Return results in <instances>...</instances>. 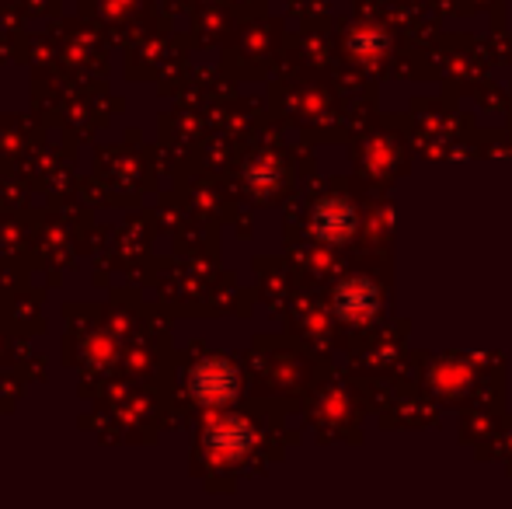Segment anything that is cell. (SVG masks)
<instances>
[{
  "instance_id": "1",
  "label": "cell",
  "mask_w": 512,
  "mask_h": 509,
  "mask_svg": "<svg viewBox=\"0 0 512 509\" xmlns=\"http://www.w3.org/2000/svg\"><path fill=\"white\" fill-rule=\"evenodd\" d=\"M192 387H196L199 401H223L230 394V387H234V377H230V370L220 367V363H206V367L196 370Z\"/></svg>"
}]
</instances>
